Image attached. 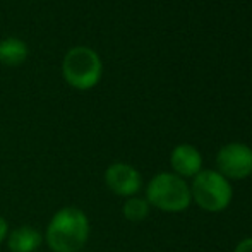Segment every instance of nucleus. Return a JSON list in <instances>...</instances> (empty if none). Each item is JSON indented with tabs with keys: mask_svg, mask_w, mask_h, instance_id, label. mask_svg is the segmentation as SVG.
<instances>
[{
	"mask_svg": "<svg viewBox=\"0 0 252 252\" xmlns=\"http://www.w3.org/2000/svg\"><path fill=\"white\" fill-rule=\"evenodd\" d=\"M79 252H86V251H79Z\"/></svg>",
	"mask_w": 252,
	"mask_h": 252,
	"instance_id": "13",
	"label": "nucleus"
},
{
	"mask_svg": "<svg viewBox=\"0 0 252 252\" xmlns=\"http://www.w3.org/2000/svg\"><path fill=\"white\" fill-rule=\"evenodd\" d=\"M150 202L146 201V197H137V196H132V197H127L126 202L122 206V215L127 221L130 223H141L148 218L150 215Z\"/></svg>",
	"mask_w": 252,
	"mask_h": 252,
	"instance_id": "10",
	"label": "nucleus"
},
{
	"mask_svg": "<svg viewBox=\"0 0 252 252\" xmlns=\"http://www.w3.org/2000/svg\"><path fill=\"white\" fill-rule=\"evenodd\" d=\"M9 232H10V230H9V223H7V220L3 218V216H0V244L5 242Z\"/></svg>",
	"mask_w": 252,
	"mask_h": 252,
	"instance_id": "12",
	"label": "nucleus"
},
{
	"mask_svg": "<svg viewBox=\"0 0 252 252\" xmlns=\"http://www.w3.org/2000/svg\"><path fill=\"white\" fill-rule=\"evenodd\" d=\"M170 165L173 173L182 179L186 177H196L202 170V156L197 148L192 144H179L170 155Z\"/></svg>",
	"mask_w": 252,
	"mask_h": 252,
	"instance_id": "7",
	"label": "nucleus"
},
{
	"mask_svg": "<svg viewBox=\"0 0 252 252\" xmlns=\"http://www.w3.org/2000/svg\"><path fill=\"white\" fill-rule=\"evenodd\" d=\"M91 223L77 206H63L53 213L45 230V242L52 252H79L90 240Z\"/></svg>",
	"mask_w": 252,
	"mask_h": 252,
	"instance_id": "1",
	"label": "nucleus"
},
{
	"mask_svg": "<svg viewBox=\"0 0 252 252\" xmlns=\"http://www.w3.org/2000/svg\"><path fill=\"white\" fill-rule=\"evenodd\" d=\"M146 201L150 206L165 213H182L192 202L190 187L186 179L175 173L163 172L148 182Z\"/></svg>",
	"mask_w": 252,
	"mask_h": 252,
	"instance_id": "2",
	"label": "nucleus"
},
{
	"mask_svg": "<svg viewBox=\"0 0 252 252\" xmlns=\"http://www.w3.org/2000/svg\"><path fill=\"white\" fill-rule=\"evenodd\" d=\"M105 186L112 190L115 196L132 197L143 187V177L132 165L124 161L112 163L105 170Z\"/></svg>",
	"mask_w": 252,
	"mask_h": 252,
	"instance_id": "6",
	"label": "nucleus"
},
{
	"mask_svg": "<svg viewBox=\"0 0 252 252\" xmlns=\"http://www.w3.org/2000/svg\"><path fill=\"white\" fill-rule=\"evenodd\" d=\"M63 77L72 88L81 91L91 90L101 77V60L98 53L88 47H76L63 59Z\"/></svg>",
	"mask_w": 252,
	"mask_h": 252,
	"instance_id": "4",
	"label": "nucleus"
},
{
	"mask_svg": "<svg viewBox=\"0 0 252 252\" xmlns=\"http://www.w3.org/2000/svg\"><path fill=\"white\" fill-rule=\"evenodd\" d=\"M216 166L218 172L228 180L247 179L252 173V150L242 143L225 144L218 151Z\"/></svg>",
	"mask_w": 252,
	"mask_h": 252,
	"instance_id": "5",
	"label": "nucleus"
},
{
	"mask_svg": "<svg viewBox=\"0 0 252 252\" xmlns=\"http://www.w3.org/2000/svg\"><path fill=\"white\" fill-rule=\"evenodd\" d=\"M233 252H252V237H247V239L240 240Z\"/></svg>",
	"mask_w": 252,
	"mask_h": 252,
	"instance_id": "11",
	"label": "nucleus"
},
{
	"mask_svg": "<svg viewBox=\"0 0 252 252\" xmlns=\"http://www.w3.org/2000/svg\"><path fill=\"white\" fill-rule=\"evenodd\" d=\"M43 233L30 225L17 226L7 235V247L10 252H36L43 244Z\"/></svg>",
	"mask_w": 252,
	"mask_h": 252,
	"instance_id": "8",
	"label": "nucleus"
},
{
	"mask_svg": "<svg viewBox=\"0 0 252 252\" xmlns=\"http://www.w3.org/2000/svg\"><path fill=\"white\" fill-rule=\"evenodd\" d=\"M189 187L192 201L208 213L225 211L233 197L232 184L216 170H201Z\"/></svg>",
	"mask_w": 252,
	"mask_h": 252,
	"instance_id": "3",
	"label": "nucleus"
},
{
	"mask_svg": "<svg viewBox=\"0 0 252 252\" xmlns=\"http://www.w3.org/2000/svg\"><path fill=\"white\" fill-rule=\"evenodd\" d=\"M28 59V47L17 38L0 41V62L7 67H17Z\"/></svg>",
	"mask_w": 252,
	"mask_h": 252,
	"instance_id": "9",
	"label": "nucleus"
}]
</instances>
